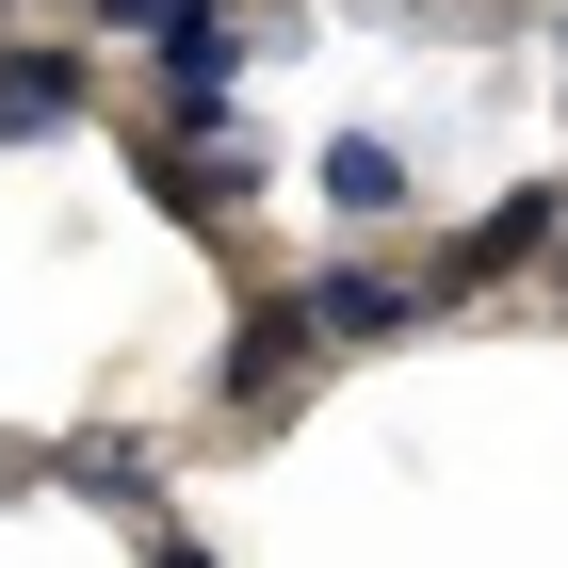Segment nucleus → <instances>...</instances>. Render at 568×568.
I'll return each instance as SVG.
<instances>
[{
	"instance_id": "1a4fd4ad",
	"label": "nucleus",
	"mask_w": 568,
	"mask_h": 568,
	"mask_svg": "<svg viewBox=\"0 0 568 568\" xmlns=\"http://www.w3.org/2000/svg\"><path fill=\"white\" fill-rule=\"evenodd\" d=\"M146 568H195V536H163V520H146Z\"/></svg>"
},
{
	"instance_id": "7ed1b4c3",
	"label": "nucleus",
	"mask_w": 568,
	"mask_h": 568,
	"mask_svg": "<svg viewBox=\"0 0 568 568\" xmlns=\"http://www.w3.org/2000/svg\"><path fill=\"white\" fill-rule=\"evenodd\" d=\"M308 325H325V357H357V342H406V325H438V276L342 261V276H308Z\"/></svg>"
},
{
	"instance_id": "6e6552de",
	"label": "nucleus",
	"mask_w": 568,
	"mask_h": 568,
	"mask_svg": "<svg viewBox=\"0 0 568 568\" xmlns=\"http://www.w3.org/2000/svg\"><path fill=\"white\" fill-rule=\"evenodd\" d=\"M82 17H114V33H146V49H163L179 17H212V0H82Z\"/></svg>"
},
{
	"instance_id": "9d476101",
	"label": "nucleus",
	"mask_w": 568,
	"mask_h": 568,
	"mask_svg": "<svg viewBox=\"0 0 568 568\" xmlns=\"http://www.w3.org/2000/svg\"><path fill=\"white\" fill-rule=\"evenodd\" d=\"M552 293H568V244H552Z\"/></svg>"
},
{
	"instance_id": "39448f33",
	"label": "nucleus",
	"mask_w": 568,
	"mask_h": 568,
	"mask_svg": "<svg viewBox=\"0 0 568 568\" xmlns=\"http://www.w3.org/2000/svg\"><path fill=\"white\" fill-rule=\"evenodd\" d=\"M163 114L179 131H227V114H244V33H227V0L163 33Z\"/></svg>"
},
{
	"instance_id": "f257e3e1",
	"label": "nucleus",
	"mask_w": 568,
	"mask_h": 568,
	"mask_svg": "<svg viewBox=\"0 0 568 568\" xmlns=\"http://www.w3.org/2000/svg\"><path fill=\"white\" fill-rule=\"evenodd\" d=\"M82 114H98V65H82V49L0 33V146H49V131H82Z\"/></svg>"
},
{
	"instance_id": "423d86ee",
	"label": "nucleus",
	"mask_w": 568,
	"mask_h": 568,
	"mask_svg": "<svg viewBox=\"0 0 568 568\" xmlns=\"http://www.w3.org/2000/svg\"><path fill=\"white\" fill-rule=\"evenodd\" d=\"M308 179H325V212H342V227H390L406 195H423V179H406V146H390V131H342V146H325V163H308Z\"/></svg>"
},
{
	"instance_id": "f03ea898",
	"label": "nucleus",
	"mask_w": 568,
	"mask_h": 568,
	"mask_svg": "<svg viewBox=\"0 0 568 568\" xmlns=\"http://www.w3.org/2000/svg\"><path fill=\"white\" fill-rule=\"evenodd\" d=\"M552 244H568V179H520L504 212H471V227H455V261H438V293H487V276L552 261Z\"/></svg>"
},
{
	"instance_id": "20e7f679",
	"label": "nucleus",
	"mask_w": 568,
	"mask_h": 568,
	"mask_svg": "<svg viewBox=\"0 0 568 568\" xmlns=\"http://www.w3.org/2000/svg\"><path fill=\"white\" fill-rule=\"evenodd\" d=\"M308 357H325L308 293H261V308H244V342H227V423H261V406H293V390H308Z\"/></svg>"
},
{
	"instance_id": "0eeeda50",
	"label": "nucleus",
	"mask_w": 568,
	"mask_h": 568,
	"mask_svg": "<svg viewBox=\"0 0 568 568\" xmlns=\"http://www.w3.org/2000/svg\"><path fill=\"white\" fill-rule=\"evenodd\" d=\"M49 487H82V504H146L163 471H146L131 438H82V455H49Z\"/></svg>"
}]
</instances>
